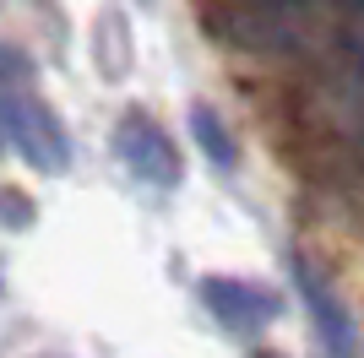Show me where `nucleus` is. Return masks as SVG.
<instances>
[{
    "label": "nucleus",
    "instance_id": "nucleus-1",
    "mask_svg": "<svg viewBox=\"0 0 364 358\" xmlns=\"http://www.w3.org/2000/svg\"><path fill=\"white\" fill-rule=\"evenodd\" d=\"M207 28L250 55H326L353 33L359 0H201Z\"/></svg>",
    "mask_w": 364,
    "mask_h": 358
},
{
    "label": "nucleus",
    "instance_id": "nucleus-2",
    "mask_svg": "<svg viewBox=\"0 0 364 358\" xmlns=\"http://www.w3.org/2000/svg\"><path fill=\"white\" fill-rule=\"evenodd\" d=\"M0 131L11 136V147L22 152L33 168H44V174H65V168H71L65 125L55 119V109L38 98L28 60L11 55V49L0 55Z\"/></svg>",
    "mask_w": 364,
    "mask_h": 358
},
{
    "label": "nucleus",
    "instance_id": "nucleus-3",
    "mask_svg": "<svg viewBox=\"0 0 364 358\" xmlns=\"http://www.w3.org/2000/svg\"><path fill=\"white\" fill-rule=\"evenodd\" d=\"M114 152H120V163L131 168L141 185H152V190H174V185H180V152H174V141H168L147 114H125L120 119Z\"/></svg>",
    "mask_w": 364,
    "mask_h": 358
},
{
    "label": "nucleus",
    "instance_id": "nucleus-4",
    "mask_svg": "<svg viewBox=\"0 0 364 358\" xmlns=\"http://www.w3.org/2000/svg\"><path fill=\"white\" fill-rule=\"evenodd\" d=\"M201 298H207V310H213L228 331H256L277 315V293H267V288H256V283H240V277H207Z\"/></svg>",
    "mask_w": 364,
    "mask_h": 358
},
{
    "label": "nucleus",
    "instance_id": "nucleus-5",
    "mask_svg": "<svg viewBox=\"0 0 364 358\" xmlns=\"http://www.w3.org/2000/svg\"><path fill=\"white\" fill-rule=\"evenodd\" d=\"M304 298H310V304H316L321 337H326V342H332V353H337V358H353V337H348V326H343V310H337L332 298H326V288H321L316 277H310V271H304Z\"/></svg>",
    "mask_w": 364,
    "mask_h": 358
},
{
    "label": "nucleus",
    "instance_id": "nucleus-6",
    "mask_svg": "<svg viewBox=\"0 0 364 358\" xmlns=\"http://www.w3.org/2000/svg\"><path fill=\"white\" fill-rule=\"evenodd\" d=\"M191 131H196L201 152H207L213 163H223V168L234 163V147H228V131L218 125V114H213V109H196V114H191Z\"/></svg>",
    "mask_w": 364,
    "mask_h": 358
}]
</instances>
